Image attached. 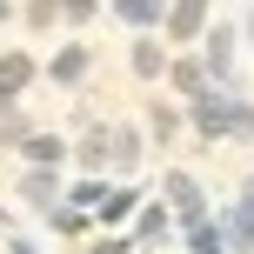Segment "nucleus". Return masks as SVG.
Segmentation results:
<instances>
[{"label": "nucleus", "instance_id": "nucleus-3", "mask_svg": "<svg viewBox=\"0 0 254 254\" xmlns=\"http://www.w3.org/2000/svg\"><path fill=\"white\" fill-rule=\"evenodd\" d=\"M234 241H241V248H254V194L234 207Z\"/></svg>", "mask_w": 254, "mask_h": 254}, {"label": "nucleus", "instance_id": "nucleus-1", "mask_svg": "<svg viewBox=\"0 0 254 254\" xmlns=\"http://www.w3.org/2000/svg\"><path fill=\"white\" fill-rule=\"evenodd\" d=\"M167 194H174V214H181V221H201V214H207L201 188H194L188 174H167Z\"/></svg>", "mask_w": 254, "mask_h": 254}, {"label": "nucleus", "instance_id": "nucleus-2", "mask_svg": "<svg viewBox=\"0 0 254 254\" xmlns=\"http://www.w3.org/2000/svg\"><path fill=\"white\" fill-rule=\"evenodd\" d=\"M228 61H234V34H228V27H214V40H207V67L228 74Z\"/></svg>", "mask_w": 254, "mask_h": 254}, {"label": "nucleus", "instance_id": "nucleus-9", "mask_svg": "<svg viewBox=\"0 0 254 254\" xmlns=\"http://www.w3.org/2000/svg\"><path fill=\"white\" fill-rule=\"evenodd\" d=\"M13 254H34V248H27V241H13Z\"/></svg>", "mask_w": 254, "mask_h": 254}, {"label": "nucleus", "instance_id": "nucleus-8", "mask_svg": "<svg viewBox=\"0 0 254 254\" xmlns=\"http://www.w3.org/2000/svg\"><path fill=\"white\" fill-rule=\"evenodd\" d=\"M140 234H147V241H154V234H167V214H161V207H147V214H140Z\"/></svg>", "mask_w": 254, "mask_h": 254}, {"label": "nucleus", "instance_id": "nucleus-7", "mask_svg": "<svg viewBox=\"0 0 254 254\" xmlns=\"http://www.w3.org/2000/svg\"><path fill=\"white\" fill-rule=\"evenodd\" d=\"M134 67H140V74H154V67H161V47H154V40H140V47H134Z\"/></svg>", "mask_w": 254, "mask_h": 254}, {"label": "nucleus", "instance_id": "nucleus-5", "mask_svg": "<svg viewBox=\"0 0 254 254\" xmlns=\"http://www.w3.org/2000/svg\"><path fill=\"white\" fill-rule=\"evenodd\" d=\"M201 7H207V0H181V7H174V27H181V34L201 27Z\"/></svg>", "mask_w": 254, "mask_h": 254}, {"label": "nucleus", "instance_id": "nucleus-6", "mask_svg": "<svg viewBox=\"0 0 254 254\" xmlns=\"http://www.w3.org/2000/svg\"><path fill=\"white\" fill-rule=\"evenodd\" d=\"M27 201H34V207H54V181L34 174V181H27Z\"/></svg>", "mask_w": 254, "mask_h": 254}, {"label": "nucleus", "instance_id": "nucleus-4", "mask_svg": "<svg viewBox=\"0 0 254 254\" xmlns=\"http://www.w3.org/2000/svg\"><path fill=\"white\" fill-rule=\"evenodd\" d=\"M121 13H127L134 27H140V20H161V0H121Z\"/></svg>", "mask_w": 254, "mask_h": 254}]
</instances>
